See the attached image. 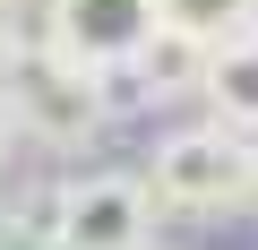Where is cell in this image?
I'll use <instances>...</instances> for the list:
<instances>
[{
	"mask_svg": "<svg viewBox=\"0 0 258 250\" xmlns=\"http://www.w3.org/2000/svg\"><path fill=\"white\" fill-rule=\"evenodd\" d=\"M0 112L18 121V138L26 147H95L103 138V121H112V78L52 52V43H18L9 61H0Z\"/></svg>",
	"mask_w": 258,
	"mask_h": 250,
	"instance_id": "6da1fadb",
	"label": "cell"
},
{
	"mask_svg": "<svg viewBox=\"0 0 258 250\" xmlns=\"http://www.w3.org/2000/svg\"><path fill=\"white\" fill-rule=\"evenodd\" d=\"M147 190L172 216H224V207H258V138L232 121H189V130L155 138L147 156Z\"/></svg>",
	"mask_w": 258,
	"mask_h": 250,
	"instance_id": "7a4b0ae2",
	"label": "cell"
},
{
	"mask_svg": "<svg viewBox=\"0 0 258 250\" xmlns=\"http://www.w3.org/2000/svg\"><path fill=\"white\" fill-rule=\"evenodd\" d=\"M60 250H155V190L147 173H69L52 190Z\"/></svg>",
	"mask_w": 258,
	"mask_h": 250,
	"instance_id": "3957f363",
	"label": "cell"
},
{
	"mask_svg": "<svg viewBox=\"0 0 258 250\" xmlns=\"http://www.w3.org/2000/svg\"><path fill=\"white\" fill-rule=\"evenodd\" d=\"M155 26H164V0H43V43L103 78H120L138 61Z\"/></svg>",
	"mask_w": 258,
	"mask_h": 250,
	"instance_id": "277c9868",
	"label": "cell"
},
{
	"mask_svg": "<svg viewBox=\"0 0 258 250\" xmlns=\"http://www.w3.org/2000/svg\"><path fill=\"white\" fill-rule=\"evenodd\" d=\"M207 52H215V43L181 35V26H155V35H147V52L129 61L120 78L138 86V104H181V95H198V86H207Z\"/></svg>",
	"mask_w": 258,
	"mask_h": 250,
	"instance_id": "5b68a950",
	"label": "cell"
},
{
	"mask_svg": "<svg viewBox=\"0 0 258 250\" xmlns=\"http://www.w3.org/2000/svg\"><path fill=\"white\" fill-rule=\"evenodd\" d=\"M198 104H207L215 121H232V130L258 138V26H241V35H224V43L207 52V86H198Z\"/></svg>",
	"mask_w": 258,
	"mask_h": 250,
	"instance_id": "8992f818",
	"label": "cell"
},
{
	"mask_svg": "<svg viewBox=\"0 0 258 250\" xmlns=\"http://www.w3.org/2000/svg\"><path fill=\"white\" fill-rule=\"evenodd\" d=\"M164 26H181L198 43H224V35L249 26V0H164Z\"/></svg>",
	"mask_w": 258,
	"mask_h": 250,
	"instance_id": "52a82bcc",
	"label": "cell"
},
{
	"mask_svg": "<svg viewBox=\"0 0 258 250\" xmlns=\"http://www.w3.org/2000/svg\"><path fill=\"white\" fill-rule=\"evenodd\" d=\"M0 250H60L52 198H43V207H0Z\"/></svg>",
	"mask_w": 258,
	"mask_h": 250,
	"instance_id": "ba28073f",
	"label": "cell"
},
{
	"mask_svg": "<svg viewBox=\"0 0 258 250\" xmlns=\"http://www.w3.org/2000/svg\"><path fill=\"white\" fill-rule=\"evenodd\" d=\"M26 43V0H0V61Z\"/></svg>",
	"mask_w": 258,
	"mask_h": 250,
	"instance_id": "9c48e42d",
	"label": "cell"
},
{
	"mask_svg": "<svg viewBox=\"0 0 258 250\" xmlns=\"http://www.w3.org/2000/svg\"><path fill=\"white\" fill-rule=\"evenodd\" d=\"M9 156H18V121L0 112V173H9Z\"/></svg>",
	"mask_w": 258,
	"mask_h": 250,
	"instance_id": "30bf717a",
	"label": "cell"
},
{
	"mask_svg": "<svg viewBox=\"0 0 258 250\" xmlns=\"http://www.w3.org/2000/svg\"><path fill=\"white\" fill-rule=\"evenodd\" d=\"M249 26H258V0H249Z\"/></svg>",
	"mask_w": 258,
	"mask_h": 250,
	"instance_id": "8fae6325",
	"label": "cell"
}]
</instances>
